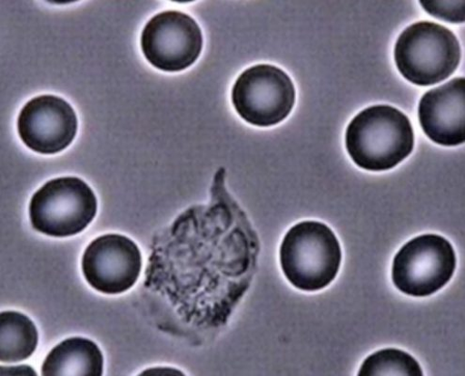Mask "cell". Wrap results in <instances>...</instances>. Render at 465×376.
<instances>
[{
    "label": "cell",
    "mask_w": 465,
    "mask_h": 376,
    "mask_svg": "<svg viewBox=\"0 0 465 376\" xmlns=\"http://www.w3.org/2000/svg\"><path fill=\"white\" fill-rule=\"evenodd\" d=\"M345 143L349 155L360 168L385 172L411 154L415 133L404 114L391 105L378 104L351 120Z\"/></svg>",
    "instance_id": "1"
},
{
    "label": "cell",
    "mask_w": 465,
    "mask_h": 376,
    "mask_svg": "<svg viewBox=\"0 0 465 376\" xmlns=\"http://www.w3.org/2000/svg\"><path fill=\"white\" fill-rule=\"evenodd\" d=\"M280 259L283 274L292 285L301 291L316 292L336 279L342 252L330 227L319 222H303L284 236Z\"/></svg>",
    "instance_id": "2"
},
{
    "label": "cell",
    "mask_w": 465,
    "mask_h": 376,
    "mask_svg": "<svg viewBox=\"0 0 465 376\" xmlns=\"http://www.w3.org/2000/svg\"><path fill=\"white\" fill-rule=\"evenodd\" d=\"M394 59L399 72L418 86L444 82L457 70L460 47L446 26L430 21L409 25L397 40Z\"/></svg>",
    "instance_id": "3"
},
{
    "label": "cell",
    "mask_w": 465,
    "mask_h": 376,
    "mask_svg": "<svg viewBox=\"0 0 465 376\" xmlns=\"http://www.w3.org/2000/svg\"><path fill=\"white\" fill-rule=\"evenodd\" d=\"M97 199L92 188L77 177L50 180L33 196L30 219L39 233L68 237L84 232L94 221Z\"/></svg>",
    "instance_id": "4"
},
{
    "label": "cell",
    "mask_w": 465,
    "mask_h": 376,
    "mask_svg": "<svg viewBox=\"0 0 465 376\" xmlns=\"http://www.w3.org/2000/svg\"><path fill=\"white\" fill-rule=\"evenodd\" d=\"M456 264V253L448 239L423 234L410 240L396 254L392 281L407 295L429 297L450 282Z\"/></svg>",
    "instance_id": "5"
},
{
    "label": "cell",
    "mask_w": 465,
    "mask_h": 376,
    "mask_svg": "<svg viewBox=\"0 0 465 376\" xmlns=\"http://www.w3.org/2000/svg\"><path fill=\"white\" fill-rule=\"evenodd\" d=\"M295 88L281 68L259 64L243 71L232 92L236 113L255 126L269 127L284 121L295 104Z\"/></svg>",
    "instance_id": "6"
},
{
    "label": "cell",
    "mask_w": 465,
    "mask_h": 376,
    "mask_svg": "<svg viewBox=\"0 0 465 376\" xmlns=\"http://www.w3.org/2000/svg\"><path fill=\"white\" fill-rule=\"evenodd\" d=\"M141 44L153 66L163 72H180L199 59L203 36L194 18L183 12L165 11L146 24Z\"/></svg>",
    "instance_id": "7"
},
{
    "label": "cell",
    "mask_w": 465,
    "mask_h": 376,
    "mask_svg": "<svg viewBox=\"0 0 465 376\" xmlns=\"http://www.w3.org/2000/svg\"><path fill=\"white\" fill-rule=\"evenodd\" d=\"M142 252L130 238L105 234L94 239L82 258V272L88 283L106 294H119L138 282Z\"/></svg>",
    "instance_id": "8"
},
{
    "label": "cell",
    "mask_w": 465,
    "mask_h": 376,
    "mask_svg": "<svg viewBox=\"0 0 465 376\" xmlns=\"http://www.w3.org/2000/svg\"><path fill=\"white\" fill-rule=\"evenodd\" d=\"M78 122L72 105L54 95H41L27 102L18 117V134L31 150L54 154L74 140Z\"/></svg>",
    "instance_id": "9"
},
{
    "label": "cell",
    "mask_w": 465,
    "mask_h": 376,
    "mask_svg": "<svg viewBox=\"0 0 465 376\" xmlns=\"http://www.w3.org/2000/svg\"><path fill=\"white\" fill-rule=\"evenodd\" d=\"M465 80L456 77L427 92L419 106L420 124L427 137L443 146L465 141Z\"/></svg>",
    "instance_id": "10"
},
{
    "label": "cell",
    "mask_w": 465,
    "mask_h": 376,
    "mask_svg": "<svg viewBox=\"0 0 465 376\" xmlns=\"http://www.w3.org/2000/svg\"><path fill=\"white\" fill-rule=\"evenodd\" d=\"M104 357L98 345L86 338L67 339L54 346L42 366L44 376L103 374Z\"/></svg>",
    "instance_id": "11"
},
{
    "label": "cell",
    "mask_w": 465,
    "mask_h": 376,
    "mask_svg": "<svg viewBox=\"0 0 465 376\" xmlns=\"http://www.w3.org/2000/svg\"><path fill=\"white\" fill-rule=\"evenodd\" d=\"M39 341L34 322L18 312L0 315V361L14 363L25 361L35 352Z\"/></svg>",
    "instance_id": "12"
},
{
    "label": "cell",
    "mask_w": 465,
    "mask_h": 376,
    "mask_svg": "<svg viewBox=\"0 0 465 376\" xmlns=\"http://www.w3.org/2000/svg\"><path fill=\"white\" fill-rule=\"evenodd\" d=\"M360 376L402 375L422 376L421 366L411 355L388 348L373 353L361 367Z\"/></svg>",
    "instance_id": "13"
},
{
    "label": "cell",
    "mask_w": 465,
    "mask_h": 376,
    "mask_svg": "<svg viewBox=\"0 0 465 376\" xmlns=\"http://www.w3.org/2000/svg\"><path fill=\"white\" fill-rule=\"evenodd\" d=\"M423 9L431 16L453 24L464 22L465 2H420Z\"/></svg>",
    "instance_id": "14"
},
{
    "label": "cell",
    "mask_w": 465,
    "mask_h": 376,
    "mask_svg": "<svg viewBox=\"0 0 465 376\" xmlns=\"http://www.w3.org/2000/svg\"><path fill=\"white\" fill-rule=\"evenodd\" d=\"M36 371L33 367L23 365L16 367H0V375H36Z\"/></svg>",
    "instance_id": "15"
},
{
    "label": "cell",
    "mask_w": 465,
    "mask_h": 376,
    "mask_svg": "<svg viewBox=\"0 0 465 376\" xmlns=\"http://www.w3.org/2000/svg\"><path fill=\"white\" fill-rule=\"evenodd\" d=\"M148 373H151V374H160V373H163V374H183L182 371H177L176 369H172V368H153L152 370H148L144 372H143V374H148Z\"/></svg>",
    "instance_id": "16"
}]
</instances>
